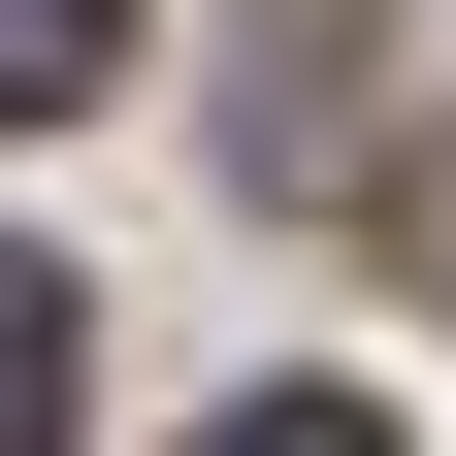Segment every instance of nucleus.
<instances>
[{
    "label": "nucleus",
    "mask_w": 456,
    "mask_h": 456,
    "mask_svg": "<svg viewBox=\"0 0 456 456\" xmlns=\"http://www.w3.org/2000/svg\"><path fill=\"white\" fill-rule=\"evenodd\" d=\"M0 456H66V261H0Z\"/></svg>",
    "instance_id": "f03ea898"
},
{
    "label": "nucleus",
    "mask_w": 456,
    "mask_h": 456,
    "mask_svg": "<svg viewBox=\"0 0 456 456\" xmlns=\"http://www.w3.org/2000/svg\"><path fill=\"white\" fill-rule=\"evenodd\" d=\"M131 66V0H0V131H33V98H98Z\"/></svg>",
    "instance_id": "f257e3e1"
},
{
    "label": "nucleus",
    "mask_w": 456,
    "mask_h": 456,
    "mask_svg": "<svg viewBox=\"0 0 456 456\" xmlns=\"http://www.w3.org/2000/svg\"><path fill=\"white\" fill-rule=\"evenodd\" d=\"M196 456H391V424H359V391H228Z\"/></svg>",
    "instance_id": "7ed1b4c3"
}]
</instances>
